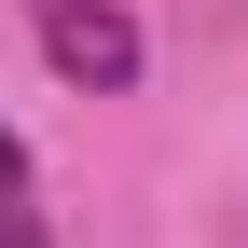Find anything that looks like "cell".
I'll return each instance as SVG.
<instances>
[{
  "instance_id": "6da1fadb",
  "label": "cell",
  "mask_w": 248,
  "mask_h": 248,
  "mask_svg": "<svg viewBox=\"0 0 248 248\" xmlns=\"http://www.w3.org/2000/svg\"><path fill=\"white\" fill-rule=\"evenodd\" d=\"M42 55L83 83V97H124V83H138V14H110V0H42Z\"/></svg>"
},
{
  "instance_id": "7a4b0ae2",
  "label": "cell",
  "mask_w": 248,
  "mask_h": 248,
  "mask_svg": "<svg viewBox=\"0 0 248 248\" xmlns=\"http://www.w3.org/2000/svg\"><path fill=\"white\" fill-rule=\"evenodd\" d=\"M0 248H42V207H28V193L0 207Z\"/></svg>"
},
{
  "instance_id": "3957f363",
  "label": "cell",
  "mask_w": 248,
  "mask_h": 248,
  "mask_svg": "<svg viewBox=\"0 0 248 248\" xmlns=\"http://www.w3.org/2000/svg\"><path fill=\"white\" fill-rule=\"evenodd\" d=\"M28 193V152H14V124H0V207H14Z\"/></svg>"
}]
</instances>
